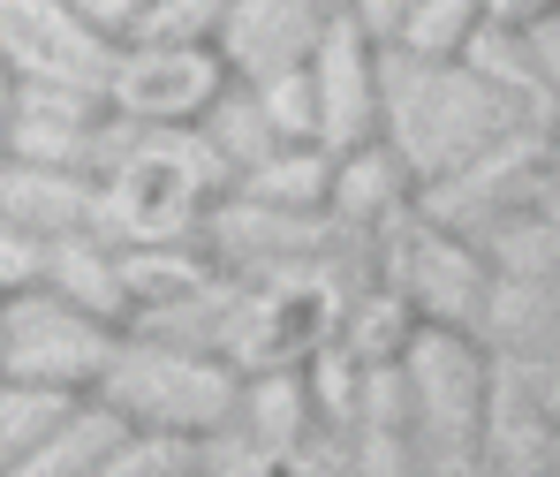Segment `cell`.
I'll use <instances>...</instances> for the list:
<instances>
[{
  "mask_svg": "<svg viewBox=\"0 0 560 477\" xmlns=\"http://www.w3.org/2000/svg\"><path fill=\"white\" fill-rule=\"evenodd\" d=\"M0 61L23 84H77L106 92L114 84V46L77 0H0Z\"/></svg>",
  "mask_w": 560,
  "mask_h": 477,
  "instance_id": "cell-1",
  "label": "cell"
},
{
  "mask_svg": "<svg viewBox=\"0 0 560 477\" xmlns=\"http://www.w3.org/2000/svg\"><path fill=\"white\" fill-rule=\"evenodd\" d=\"M98 357L106 341L84 311H69V295H15L0 311V364L15 380H69V372H92Z\"/></svg>",
  "mask_w": 560,
  "mask_h": 477,
  "instance_id": "cell-2",
  "label": "cell"
},
{
  "mask_svg": "<svg viewBox=\"0 0 560 477\" xmlns=\"http://www.w3.org/2000/svg\"><path fill=\"white\" fill-rule=\"evenodd\" d=\"M92 98L77 84H15V114H8V152L31 160V167H69V160H92L98 121Z\"/></svg>",
  "mask_w": 560,
  "mask_h": 477,
  "instance_id": "cell-3",
  "label": "cell"
},
{
  "mask_svg": "<svg viewBox=\"0 0 560 477\" xmlns=\"http://www.w3.org/2000/svg\"><path fill=\"white\" fill-rule=\"evenodd\" d=\"M106 92L121 98L137 121H175V114H189V106H205V92H212V61H205L197 46H152V54H121Z\"/></svg>",
  "mask_w": 560,
  "mask_h": 477,
  "instance_id": "cell-4",
  "label": "cell"
},
{
  "mask_svg": "<svg viewBox=\"0 0 560 477\" xmlns=\"http://www.w3.org/2000/svg\"><path fill=\"white\" fill-rule=\"evenodd\" d=\"M189 197H197V175H189V144H144V152H129L121 160V175H114V190L98 197L114 220H129V228H167V220H183Z\"/></svg>",
  "mask_w": 560,
  "mask_h": 477,
  "instance_id": "cell-5",
  "label": "cell"
},
{
  "mask_svg": "<svg viewBox=\"0 0 560 477\" xmlns=\"http://www.w3.org/2000/svg\"><path fill=\"white\" fill-rule=\"evenodd\" d=\"M98 212V190L84 175H69V167H31V160H15L8 167V197H0V220H15V228H31V235H69L77 220H92Z\"/></svg>",
  "mask_w": 560,
  "mask_h": 477,
  "instance_id": "cell-6",
  "label": "cell"
},
{
  "mask_svg": "<svg viewBox=\"0 0 560 477\" xmlns=\"http://www.w3.org/2000/svg\"><path fill=\"white\" fill-rule=\"evenodd\" d=\"M38 274H46V235L0 220V295H8V288H31Z\"/></svg>",
  "mask_w": 560,
  "mask_h": 477,
  "instance_id": "cell-7",
  "label": "cell"
},
{
  "mask_svg": "<svg viewBox=\"0 0 560 477\" xmlns=\"http://www.w3.org/2000/svg\"><path fill=\"white\" fill-rule=\"evenodd\" d=\"M84 15H92L98 31H114V23H144L152 15V0H77Z\"/></svg>",
  "mask_w": 560,
  "mask_h": 477,
  "instance_id": "cell-8",
  "label": "cell"
},
{
  "mask_svg": "<svg viewBox=\"0 0 560 477\" xmlns=\"http://www.w3.org/2000/svg\"><path fill=\"white\" fill-rule=\"evenodd\" d=\"M8 77H15V69L0 61V144H8V114H15V84H8Z\"/></svg>",
  "mask_w": 560,
  "mask_h": 477,
  "instance_id": "cell-9",
  "label": "cell"
},
{
  "mask_svg": "<svg viewBox=\"0 0 560 477\" xmlns=\"http://www.w3.org/2000/svg\"><path fill=\"white\" fill-rule=\"evenodd\" d=\"M0 197H8V160H0Z\"/></svg>",
  "mask_w": 560,
  "mask_h": 477,
  "instance_id": "cell-10",
  "label": "cell"
}]
</instances>
